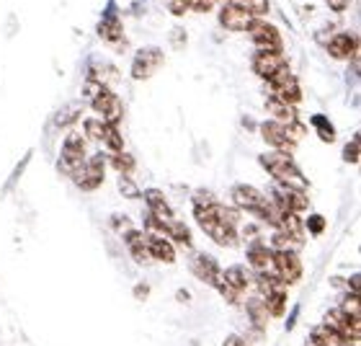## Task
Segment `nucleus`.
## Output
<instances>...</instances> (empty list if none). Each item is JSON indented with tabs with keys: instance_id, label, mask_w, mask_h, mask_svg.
I'll return each mask as SVG.
<instances>
[{
	"instance_id": "1",
	"label": "nucleus",
	"mask_w": 361,
	"mask_h": 346,
	"mask_svg": "<svg viewBox=\"0 0 361 346\" xmlns=\"http://www.w3.org/2000/svg\"><path fill=\"white\" fill-rule=\"evenodd\" d=\"M233 207L238 212H248V215H253V217L264 220V222H269L271 227H276L279 215H281V210L269 202V196H266L261 189L248 186V184H238V186H233Z\"/></svg>"
},
{
	"instance_id": "2",
	"label": "nucleus",
	"mask_w": 361,
	"mask_h": 346,
	"mask_svg": "<svg viewBox=\"0 0 361 346\" xmlns=\"http://www.w3.org/2000/svg\"><path fill=\"white\" fill-rule=\"evenodd\" d=\"M261 166L269 171V176L276 181L279 186H289V189H300V191H307L310 181L305 179V173L300 171V166L294 163L292 155L286 153H264L261 155Z\"/></svg>"
},
{
	"instance_id": "3",
	"label": "nucleus",
	"mask_w": 361,
	"mask_h": 346,
	"mask_svg": "<svg viewBox=\"0 0 361 346\" xmlns=\"http://www.w3.org/2000/svg\"><path fill=\"white\" fill-rule=\"evenodd\" d=\"M194 220L199 222V227H202L204 233L209 235L217 246H222V249H235L240 243V235H238L240 230L219 217L217 204L214 207H194Z\"/></svg>"
},
{
	"instance_id": "4",
	"label": "nucleus",
	"mask_w": 361,
	"mask_h": 346,
	"mask_svg": "<svg viewBox=\"0 0 361 346\" xmlns=\"http://www.w3.org/2000/svg\"><path fill=\"white\" fill-rule=\"evenodd\" d=\"M85 160H88V155H85V137H83V132L73 129V132H68L65 143H62L57 168H60V173H65V176L73 179V176L85 166Z\"/></svg>"
},
{
	"instance_id": "5",
	"label": "nucleus",
	"mask_w": 361,
	"mask_h": 346,
	"mask_svg": "<svg viewBox=\"0 0 361 346\" xmlns=\"http://www.w3.org/2000/svg\"><path fill=\"white\" fill-rule=\"evenodd\" d=\"M163 62H166V54H163L160 47H142V49L135 54L129 73H132L135 80H150V78L163 68Z\"/></svg>"
},
{
	"instance_id": "6",
	"label": "nucleus",
	"mask_w": 361,
	"mask_h": 346,
	"mask_svg": "<svg viewBox=\"0 0 361 346\" xmlns=\"http://www.w3.org/2000/svg\"><path fill=\"white\" fill-rule=\"evenodd\" d=\"M269 88H271V98H276L281 104H289V106H297L302 101V88H300V80L292 76V70L286 68L281 73L269 80Z\"/></svg>"
},
{
	"instance_id": "7",
	"label": "nucleus",
	"mask_w": 361,
	"mask_h": 346,
	"mask_svg": "<svg viewBox=\"0 0 361 346\" xmlns=\"http://www.w3.org/2000/svg\"><path fill=\"white\" fill-rule=\"evenodd\" d=\"M248 34L258 52H281L284 49V42H281L279 29L271 26L269 21H264V18H253L248 26Z\"/></svg>"
},
{
	"instance_id": "8",
	"label": "nucleus",
	"mask_w": 361,
	"mask_h": 346,
	"mask_svg": "<svg viewBox=\"0 0 361 346\" xmlns=\"http://www.w3.org/2000/svg\"><path fill=\"white\" fill-rule=\"evenodd\" d=\"M106 166H109V163H106V155L104 153H96L93 158L85 160V166L73 176V181L78 184L80 191H96L106 179Z\"/></svg>"
},
{
	"instance_id": "9",
	"label": "nucleus",
	"mask_w": 361,
	"mask_h": 346,
	"mask_svg": "<svg viewBox=\"0 0 361 346\" xmlns=\"http://www.w3.org/2000/svg\"><path fill=\"white\" fill-rule=\"evenodd\" d=\"M323 326L328 328V331L338 333V336H343V339L359 344V339H361V321H359V318H351L348 313H343L341 308H331V310H328V313H325Z\"/></svg>"
},
{
	"instance_id": "10",
	"label": "nucleus",
	"mask_w": 361,
	"mask_h": 346,
	"mask_svg": "<svg viewBox=\"0 0 361 346\" xmlns=\"http://www.w3.org/2000/svg\"><path fill=\"white\" fill-rule=\"evenodd\" d=\"M90 106H93V112L101 117L104 124H116V127H119V121L124 119V104H121V98L116 96L111 88L101 90V93L90 101Z\"/></svg>"
},
{
	"instance_id": "11",
	"label": "nucleus",
	"mask_w": 361,
	"mask_h": 346,
	"mask_svg": "<svg viewBox=\"0 0 361 346\" xmlns=\"http://www.w3.org/2000/svg\"><path fill=\"white\" fill-rule=\"evenodd\" d=\"M274 274L286 287L300 282L302 277V258L297 251H274Z\"/></svg>"
},
{
	"instance_id": "12",
	"label": "nucleus",
	"mask_w": 361,
	"mask_h": 346,
	"mask_svg": "<svg viewBox=\"0 0 361 346\" xmlns=\"http://www.w3.org/2000/svg\"><path fill=\"white\" fill-rule=\"evenodd\" d=\"M261 137L269 143V148L274 153H286V155H292L294 148H297V143H294L292 137H289V132H286V124H279V121H274V119L261 124Z\"/></svg>"
},
{
	"instance_id": "13",
	"label": "nucleus",
	"mask_w": 361,
	"mask_h": 346,
	"mask_svg": "<svg viewBox=\"0 0 361 346\" xmlns=\"http://www.w3.org/2000/svg\"><path fill=\"white\" fill-rule=\"evenodd\" d=\"M191 274H194L199 282H204V285H209L217 290L219 282H222V266H219L217 261H214V256H209V253H196L194 258H191Z\"/></svg>"
},
{
	"instance_id": "14",
	"label": "nucleus",
	"mask_w": 361,
	"mask_h": 346,
	"mask_svg": "<svg viewBox=\"0 0 361 346\" xmlns=\"http://www.w3.org/2000/svg\"><path fill=\"white\" fill-rule=\"evenodd\" d=\"M289 68V62L281 52H256L253 54V73L269 83L271 78Z\"/></svg>"
},
{
	"instance_id": "15",
	"label": "nucleus",
	"mask_w": 361,
	"mask_h": 346,
	"mask_svg": "<svg viewBox=\"0 0 361 346\" xmlns=\"http://www.w3.org/2000/svg\"><path fill=\"white\" fill-rule=\"evenodd\" d=\"M328 54L333 60H351L359 54V39L356 34H348V31H341L336 37H331L328 42Z\"/></svg>"
},
{
	"instance_id": "16",
	"label": "nucleus",
	"mask_w": 361,
	"mask_h": 346,
	"mask_svg": "<svg viewBox=\"0 0 361 346\" xmlns=\"http://www.w3.org/2000/svg\"><path fill=\"white\" fill-rule=\"evenodd\" d=\"M250 21H253V18H250L248 11H243V8L235 6V3H225L222 11H219V23H222L227 31H248Z\"/></svg>"
},
{
	"instance_id": "17",
	"label": "nucleus",
	"mask_w": 361,
	"mask_h": 346,
	"mask_svg": "<svg viewBox=\"0 0 361 346\" xmlns=\"http://www.w3.org/2000/svg\"><path fill=\"white\" fill-rule=\"evenodd\" d=\"M98 34H101V39L104 42H109V44H127V39H124V26H121V21L116 18V11H114V3L111 8H109V13L104 16V21L98 23Z\"/></svg>"
},
{
	"instance_id": "18",
	"label": "nucleus",
	"mask_w": 361,
	"mask_h": 346,
	"mask_svg": "<svg viewBox=\"0 0 361 346\" xmlns=\"http://www.w3.org/2000/svg\"><path fill=\"white\" fill-rule=\"evenodd\" d=\"M248 263L256 274L274 271V251L261 241H250L248 243Z\"/></svg>"
},
{
	"instance_id": "19",
	"label": "nucleus",
	"mask_w": 361,
	"mask_h": 346,
	"mask_svg": "<svg viewBox=\"0 0 361 346\" xmlns=\"http://www.w3.org/2000/svg\"><path fill=\"white\" fill-rule=\"evenodd\" d=\"M142 196H145V202H147V212H150L152 217H158L160 222H171V220H176L173 207L168 204L166 194H163L160 189H147Z\"/></svg>"
},
{
	"instance_id": "20",
	"label": "nucleus",
	"mask_w": 361,
	"mask_h": 346,
	"mask_svg": "<svg viewBox=\"0 0 361 346\" xmlns=\"http://www.w3.org/2000/svg\"><path fill=\"white\" fill-rule=\"evenodd\" d=\"M276 230L279 233H284L286 238H292L294 243H300L305 246V222H302L300 215H294V212H281L279 215V222H276Z\"/></svg>"
},
{
	"instance_id": "21",
	"label": "nucleus",
	"mask_w": 361,
	"mask_h": 346,
	"mask_svg": "<svg viewBox=\"0 0 361 346\" xmlns=\"http://www.w3.org/2000/svg\"><path fill=\"white\" fill-rule=\"evenodd\" d=\"M124 243H127L129 256L135 258L137 263L150 261V253H147V233H145V230H137V227L127 230V233H124Z\"/></svg>"
},
{
	"instance_id": "22",
	"label": "nucleus",
	"mask_w": 361,
	"mask_h": 346,
	"mask_svg": "<svg viewBox=\"0 0 361 346\" xmlns=\"http://www.w3.org/2000/svg\"><path fill=\"white\" fill-rule=\"evenodd\" d=\"M147 253L160 263L176 261V246L168 241L166 235H147Z\"/></svg>"
},
{
	"instance_id": "23",
	"label": "nucleus",
	"mask_w": 361,
	"mask_h": 346,
	"mask_svg": "<svg viewBox=\"0 0 361 346\" xmlns=\"http://www.w3.org/2000/svg\"><path fill=\"white\" fill-rule=\"evenodd\" d=\"M222 282H225L227 287L238 290L240 294H245V290L253 285V274H250L245 266H238V263H233V266L222 269Z\"/></svg>"
},
{
	"instance_id": "24",
	"label": "nucleus",
	"mask_w": 361,
	"mask_h": 346,
	"mask_svg": "<svg viewBox=\"0 0 361 346\" xmlns=\"http://www.w3.org/2000/svg\"><path fill=\"white\" fill-rule=\"evenodd\" d=\"M245 313H248L250 326L258 328V331H264L266 326H269V310H266L264 300H261L258 294H253V297L245 300Z\"/></svg>"
},
{
	"instance_id": "25",
	"label": "nucleus",
	"mask_w": 361,
	"mask_h": 346,
	"mask_svg": "<svg viewBox=\"0 0 361 346\" xmlns=\"http://www.w3.org/2000/svg\"><path fill=\"white\" fill-rule=\"evenodd\" d=\"M266 109H269L271 119L279 121V124H292V121H300V117H297V106L281 104V101H276V98L269 96Z\"/></svg>"
},
{
	"instance_id": "26",
	"label": "nucleus",
	"mask_w": 361,
	"mask_h": 346,
	"mask_svg": "<svg viewBox=\"0 0 361 346\" xmlns=\"http://www.w3.org/2000/svg\"><path fill=\"white\" fill-rule=\"evenodd\" d=\"M166 238L171 243H178V246H191V230H188L186 222H180V220H171V222H166Z\"/></svg>"
},
{
	"instance_id": "27",
	"label": "nucleus",
	"mask_w": 361,
	"mask_h": 346,
	"mask_svg": "<svg viewBox=\"0 0 361 346\" xmlns=\"http://www.w3.org/2000/svg\"><path fill=\"white\" fill-rule=\"evenodd\" d=\"M286 300H289V292L284 290H276V292H271L269 297H264V305L269 310V318H281L286 313Z\"/></svg>"
},
{
	"instance_id": "28",
	"label": "nucleus",
	"mask_w": 361,
	"mask_h": 346,
	"mask_svg": "<svg viewBox=\"0 0 361 346\" xmlns=\"http://www.w3.org/2000/svg\"><path fill=\"white\" fill-rule=\"evenodd\" d=\"M101 143L114 153H124V137H121L119 127L116 124H104V137H101Z\"/></svg>"
},
{
	"instance_id": "29",
	"label": "nucleus",
	"mask_w": 361,
	"mask_h": 346,
	"mask_svg": "<svg viewBox=\"0 0 361 346\" xmlns=\"http://www.w3.org/2000/svg\"><path fill=\"white\" fill-rule=\"evenodd\" d=\"M88 78H90V80H96L101 88H109V85L119 78V73H116L111 65H96V68H90Z\"/></svg>"
},
{
	"instance_id": "30",
	"label": "nucleus",
	"mask_w": 361,
	"mask_h": 346,
	"mask_svg": "<svg viewBox=\"0 0 361 346\" xmlns=\"http://www.w3.org/2000/svg\"><path fill=\"white\" fill-rule=\"evenodd\" d=\"M310 124H312V129L317 132V137L323 140V143H333L336 140V129H333L331 119L328 117H323V114H315L312 119H310Z\"/></svg>"
},
{
	"instance_id": "31",
	"label": "nucleus",
	"mask_w": 361,
	"mask_h": 346,
	"mask_svg": "<svg viewBox=\"0 0 361 346\" xmlns=\"http://www.w3.org/2000/svg\"><path fill=\"white\" fill-rule=\"evenodd\" d=\"M106 163H111L121 176H129V173L135 171V158L129 153H114L111 158H106Z\"/></svg>"
},
{
	"instance_id": "32",
	"label": "nucleus",
	"mask_w": 361,
	"mask_h": 346,
	"mask_svg": "<svg viewBox=\"0 0 361 346\" xmlns=\"http://www.w3.org/2000/svg\"><path fill=\"white\" fill-rule=\"evenodd\" d=\"M238 6H240L243 11H248L250 18H264V16L269 13V0H240Z\"/></svg>"
},
{
	"instance_id": "33",
	"label": "nucleus",
	"mask_w": 361,
	"mask_h": 346,
	"mask_svg": "<svg viewBox=\"0 0 361 346\" xmlns=\"http://www.w3.org/2000/svg\"><path fill=\"white\" fill-rule=\"evenodd\" d=\"M269 249L271 251H300L302 246H300V243H294L292 238H286L284 233H279V230H276V233L271 235V246H269Z\"/></svg>"
},
{
	"instance_id": "34",
	"label": "nucleus",
	"mask_w": 361,
	"mask_h": 346,
	"mask_svg": "<svg viewBox=\"0 0 361 346\" xmlns=\"http://www.w3.org/2000/svg\"><path fill=\"white\" fill-rule=\"evenodd\" d=\"M83 137L85 140H93V143H101V137H104V121L101 119H85L83 121Z\"/></svg>"
},
{
	"instance_id": "35",
	"label": "nucleus",
	"mask_w": 361,
	"mask_h": 346,
	"mask_svg": "<svg viewBox=\"0 0 361 346\" xmlns=\"http://www.w3.org/2000/svg\"><path fill=\"white\" fill-rule=\"evenodd\" d=\"M78 117H80V109L78 106H68V109H62L57 117H54V124L57 127H70V124H75Z\"/></svg>"
},
{
	"instance_id": "36",
	"label": "nucleus",
	"mask_w": 361,
	"mask_h": 346,
	"mask_svg": "<svg viewBox=\"0 0 361 346\" xmlns=\"http://www.w3.org/2000/svg\"><path fill=\"white\" fill-rule=\"evenodd\" d=\"M119 191L127 196V199H140V196H142V191L137 189V184L129 179V176H119Z\"/></svg>"
},
{
	"instance_id": "37",
	"label": "nucleus",
	"mask_w": 361,
	"mask_h": 346,
	"mask_svg": "<svg viewBox=\"0 0 361 346\" xmlns=\"http://www.w3.org/2000/svg\"><path fill=\"white\" fill-rule=\"evenodd\" d=\"M214 204H219V199L212 191H207V189L194 191V207H214Z\"/></svg>"
},
{
	"instance_id": "38",
	"label": "nucleus",
	"mask_w": 361,
	"mask_h": 346,
	"mask_svg": "<svg viewBox=\"0 0 361 346\" xmlns=\"http://www.w3.org/2000/svg\"><path fill=\"white\" fill-rule=\"evenodd\" d=\"M341 310H343V313H348V316L351 318H359V294H346V297H343V302H341Z\"/></svg>"
},
{
	"instance_id": "39",
	"label": "nucleus",
	"mask_w": 361,
	"mask_h": 346,
	"mask_svg": "<svg viewBox=\"0 0 361 346\" xmlns=\"http://www.w3.org/2000/svg\"><path fill=\"white\" fill-rule=\"evenodd\" d=\"M343 160H346V163H351V166H356V163H359V135H356L354 140L343 148Z\"/></svg>"
},
{
	"instance_id": "40",
	"label": "nucleus",
	"mask_w": 361,
	"mask_h": 346,
	"mask_svg": "<svg viewBox=\"0 0 361 346\" xmlns=\"http://www.w3.org/2000/svg\"><path fill=\"white\" fill-rule=\"evenodd\" d=\"M305 230H310V235H320L325 230V217L323 215H310L305 222Z\"/></svg>"
},
{
	"instance_id": "41",
	"label": "nucleus",
	"mask_w": 361,
	"mask_h": 346,
	"mask_svg": "<svg viewBox=\"0 0 361 346\" xmlns=\"http://www.w3.org/2000/svg\"><path fill=\"white\" fill-rule=\"evenodd\" d=\"M168 11L173 16H186L191 11V3L188 0H168Z\"/></svg>"
},
{
	"instance_id": "42",
	"label": "nucleus",
	"mask_w": 361,
	"mask_h": 346,
	"mask_svg": "<svg viewBox=\"0 0 361 346\" xmlns=\"http://www.w3.org/2000/svg\"><path fill=\"white\" fill-rule=\"evenodd\" d=\"M111 225L119 230V233H127V230H132V220L127 217V215H114L111 217Z\"/></svg>"
},
{
	"instance_id": "43",
	"label": "nucleus",
	"mask_w": 361,
	"mask_h": 346,
	"mask_svg": "<svg viewBox=\"0 0 361 346\" xmlns=\"http://www.w3.org/2000/svg\"><path fill=\"white\" fill-rule=\"evenodd\" d=\"M191 3V11H199V13H209L217 0H188Z\"/></svg>"
},
{
	"instance_id": "44",
	"label": "nucleus",
	"mask_w": 361,
	"mask_h": 346,
	"mask_svg": "<svg viewBox=\"0 0 361 346\" xmlns=\"http://www.w3.org/2000/svg\"><path fill=\"white\" fill-rule=\"evenodd\" d=\"M328 6H331V11H336V13H343V11L351 6V0H328Z\"/></svg>"
},
{
	"instance_id": "45",
	"label": "nucleus",
	"mask_w": 361,
	"mask_h": 346,
	"mask_svg": "<svg viewBox=\"0 0 361 346\" xmlns=\"http://www.w3.org/2000/svg\"><path fill=\"white\" fill-rule=\"evenodd\" d=\"M222 346H250L248 341L243 339V336H238V333H230V336H227L225 339V344Z\"/></svg>"
},
{
	"instance_id": "46",
	"label": "nucleus",
	"mask_w": 361,
	"mask_h": 346,
	"mask_svg": "<svg viewBox=\"0 0 361 346\" xmlns=\"http://www.w3.org/2000/svg\"><path fill=\"white\" fill-rule=\"evenodd\" d=\"M180 42H183V31H180V29H176V31H173V44L178 47Z\"/></svg>"
}]
</instances>
